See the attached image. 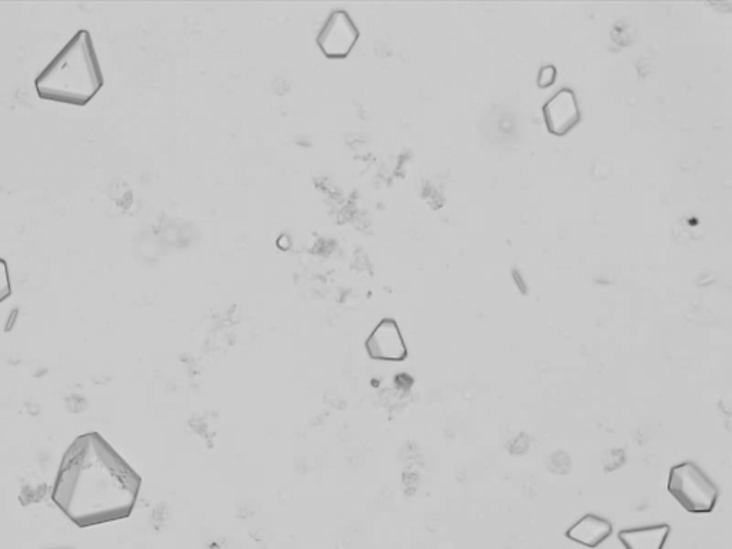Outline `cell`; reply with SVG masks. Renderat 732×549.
Segmentation results:
<instances>
[{
	"label": "cell",
	"instance_id": "cell-9",
	"mask_svg": "<svg viewBox=\"0 0 732 549\" xmlns=\"http://www.w3.org/2000/svg\"><path fill=\"white\" fill-rule=\"evenodd\" d=\"M12 295V282L11 275H9L8 262L5 259L0 258V304L11 298Z\"/></svg>",
	"mask_w": 732,
	"mask_h": 549
},
{
	"label": "cell",
	"instance_id": "cell-8",
	"mask_svg": "<svg viewBox=\"0 0 732 549\" xmlns=\"http://www.w3.org/2000/svg\"><path fill=\"white\" fill-rule=\"evenodd\" d=\"M671 527L668 524L622 529L618 539L625 549H664Z\"/></svg>",
	"mask_w": 732,
	"mask_h": 549
},
{
	"label": "cell",
	"instance_id": "cell-4",
	"mask_svg": "<svg viewBox=\"0 0 732 549\" xmlns=\"http://www.w3.org/2000/svg\"><path fill=\"white\" fill-rule=\"evenodd\" d=\"M359 36L361 33L351 15L342 9H336L326 18L316 36V43L326 58L344 59L354 49Z\"/></svg>",
	"mask_w": 732,
	"mask_h": 549
},
{
	"label": "cell",
	"instance_id": "cell-7",
	"mask_svg": "<svg viewBox=\"0 0 732 549\" xmlns=\"http://www.w3.org/2000/svg\"><path fill=\"white\" fill-rule=\"evenodd\" d=\"M612 531L614 528L608 519L588 514L578 519L565 535L572 542L594 549L607 541L611 537Z\"/></svg>",
	"mask_w": 732,
	"mask_h": 549
},
{
	"label": "cell",
	"instance_id": "cell-6",
	"mask_svg": "<svg viewBox=\"0 0 732 549\" xmlns=\"http://www.w3.org/2000/svg\"><path fill=\"white\" fill-rule=\"evenodd\" d=\"M545 122L554 135H567L580 122V108L574 92L562 89L544 106Z\"/></svg>",
	"mask_w": 732,
	"mask_h": 549
},
{
	"label": "cell",
	"instance_id": "cell-1",
	"mask_svg": "<svg viewBox=\"0 0 732 549\" xmlns=\"http://www.w3.org/2000/svg\"><path fill=\"white\" fill-rule=\"evenodd\" d=\"M142 478L99 432L79 435L63 454L52 501L76 527L131 517Z\"/></svg>",
	"mask_w": 732,
	"mask_h": 549
},
{
	"label": "cell",
	"instance_id": "cell-11",
	"mask_svg": "<svg viewBox=\"0 0 732 549\" xmlns=\"http://www.w3.org/2000/svg\"><path fill=\"white\" fill-rule=\"evenodd\" d=\"M52 549H69V548H52Z\"/></svg>",
	"mask_w": 732,
	"mask_h": 549
},
{
	"label": "cell",
	"instance_id": "cell-10",
	"mask_svg": "<svg viewBox=\"0 0 732 549\" xmlns=\"http://www.w3.org/2000/svg\"><path fill=\"white\" fill-rule=\"evenodd\" d=\"M555 76H557V71H555L554 66H545V68H542L538 75L539 88H548V86H551L555 81Z\"/></svg>",
	"mask_w": 732,
	"mask_h": 549
},
{
	"label": "cell",
	"instance_id": "cell-5",
	"mask_svg": "<svg viewBox=\"0 0 732 549\" xmlns=\"http://www.w3.org/2000/svg\"><path fill=\"white\" fill-rule=\"evenodd\" d=\"M369 358L375 361L402 362L407 359L408 348L395 319L385 318L368 336L365 342Z\"/></svg>",
	"mask_w": 732,
	"mask_h": 549
},
{
	"label": "cell",
	"instance_id": "cell-2",
	"mask_svg": "<svg viewBox=\"0 0 732 549\" xmlns=\"http://www.w3.org/2000/svg\"><path fill=\"white\" fill-rule=\"evenodd\" d=\"M105 85L91 32L81 29L63 46L38 78L35 88L43 101L86 106Z\"/></svg>",
	"mask_w": 732,
	"mask_h": 549
},
{
	"label": "cell",
	"instance_id": "cell-3",
	"mask_svg": "<svg viewBox=\"0 0 732 549\" xmlns=\"http://www.w3.org/2000/svg\"><path fill=\"white\" fill-rule=\"evenodd\" d=\"M668 492L690 514H711L720 488L695 462H681L671 468Z\"/></svg>",
	"mask_w": 732,
	"mask_h": 549
}]
</instances>
